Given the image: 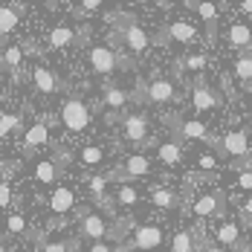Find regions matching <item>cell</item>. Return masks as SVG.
Instances as JSON below:
<instances>
[{
	"label": "cell",
	"instance_id": "4dcf8cb0",
	"mask_svg": "<svg viewBox=\"0 0 252 252\" xmlns=\"http://www.w3.org/2000/svg\"><path fill=\"white\" fill-rule=\"evenodd\" d=\"M203 67H206V55H203V52H189V55H183V58L177 61V73H180V70L200 73Z\"/></svg>",
	"mask_w": 252,
	"mask_h": 252
},
{
	"label": "cell",
	"instance_id": "d590c367",
	"mask_svg": "<svg viewBox=\"0 0 252 252\" xmlns=\"http://www.w3.org/2000/svg\"><path fill=\"white\" fill-rule=\"evenodd\" d=\"M9 206H12V189H9V183L0 180V209H9Z\"/></svg>",
	"mask_w": 252,
	"mask_h": 252
},
{
	"label": "cell",
	"instance_id": "83f0119b",
	"mask_svg": "<svg viewBox=\"0 0 252 252\" xmlns=\"http://www.w3.org/2000/svg\"><path fill=\"white\" fill-rule=\"evenodd\" d=\"M78 162H81L84 168H99L101 162H104V148H101V145H84V148L78 151Z\"/></svg>",
	"mask_w": 252,
	"mask_h": 252
},
{
	"label": "cell",
	"instance_id": "836d02e7",
	"mask_svg": "<svg viewBox=\"0 0 252 252\" xmlns=\"http://www.w3.org/2000/svg\"><path fill=\"white\" fill-rule=\"evenodd\" d=\"M235 186H238L241 191H252V168L238 171V177H235Z\"/></svg>",
	"mask_w": 252,
	"mask_h": 252
},
{
	"label": "cell",
	"instance_id": "8d00e7d4",
	"mask_svg": "<svg viewBox=\"0 0 252 252\" xmlns=\"http://www.w3.org/2000/svg\"><path fill=\"white\" fill-rule=\"evenodd\" d=\"M78 6H81V9H76L78 15H87V12H99L104 3H101V0H84V3H78Z\"/></svg>",
	"mask_w": 252,
	"mask_h": 252
},
{
	"label": "cell",
	"instance_id": "484cf974",
	"mask_svg": "<svg viewBox=\"0 0 252 252\" xmlns=\"http://www.w3.org/2000/svg\"><path fill=\"white\" fill-rule=\"evenodd\" d=\"M127 101H130V93L127 90H122V87H104V104L113 113H122V107H125Z\"/></svg>",
	"mask_w": 252,
	"mask_h": 252
},
{
	"label": "cell",
	"instance_id": "7a4b0ae2",
	"mask_svg": "<svg viewBox=\"0 0 252 252\" xmlns=\"http://www.w3.org/2000/svg\"><path fill=\"white\" fill-rule=\"evenodd\" d=\"M151 174V159L145 154H130L122 165H116L113 171H107V183H119L125 186L127 180H136V177H148Z\"/></svg>",
	"mask_w": 252,
	"mask_h": 252
},
{
	"label": "cell",
	"instance_id": "7c38bea8",
	"mask_svg": "<svg viewBox=\"0 0 252 252\" xmlns=\"http://www.w3.org/2000/svg\"><path fill=\"white\" fill-rule=\"evenodd\" d=\"M122 125H125L127 142L145 148V142H148V116H145V113H127L125 119H122Z\"/></svg>",
	"mask_w": 252,
	"mask_h": 252
},
{
	"label": "cell",
	"instance_id": "d6986e66",
	"mask_svg": "<svg viewBox=\"0 0 252 252\" xmlns=\"http://www.w3.org/2000/svg\"><path fill=\"white\" fill-rule=\"evenodd\" d=\"M32 81H35V87H38V93H44V96H52V93H58V76L47 70V67H35L32 70Z\"/></svg>",
	"mask_w": 252,
	"mask_h": 252
},
{
	"label": "cell",
	"instance_id": "d6a6232c",
	"mask_svg": "<svg viewBox=\"0 0 252 252\" xmlns=\"http://www.w3.org/2000/svg\"><path fill=\"white\" fill-rule=\"evenodd\" d=\"M113 197H116V203H119V206H127V209H133V206H136V203H139V191H136V189H133V186H119V189H116V194H113Z\"/></svg>",
	"mask_w": 252,
	"mask_h": 252
},
{
	"label": "cell",
	"instance_id": "9a60e30c",
	"mask_svg": "<svg viewBox=\"0 0 252 252\" xmlns=\"http://www.w3.org/2000/svg\"><path fill=\"white\" fill-rule=\"evenodd\" d=\"M191 104H194V110H197V113L215 110V107L220 104V93H218L215 87H209L206 81H197V84H194V90H191Z\"/></svg>",
	"mask_w": 252,
	"mask_h": 252
},
{
	"label": "cell",
	"instance_id": "e575fe53",
	"mask_svg": "<svg viewBox=\"0 0 252 252\" xmlns=\"http://www.w3.org/2000/svg\"><path fill=\"white\" fill-rule=\"evenodd\" d=\"M41 252H70V247H67V238H58V241H47Z\"/></svg>",
	"mask_w": 252,
	"mask_h": 252
},
{
	"label": "cell",
	"instance_id": "ffe728a7",
	"mask_svg": "<svg viewBox=\"0 0 252 252\" xmlns=\"http://www.w3.org/2000/svg\"><path fill=\"white\" fill-rule=\"evenodd\" d=\"M148 197L157 209H165V212H174L180 209V194L171 191V189H162V186H154L151 191H148Z\"/></svg>",
	"mask_w": 252,
	"mask_h": 252
},
{
	"label": "cell",
	"instance_id": "b9f144b4",
	"mask_svg": "<svg viewBox=\"0 0 252 252\" xmlns=\"http://www.w3.org/2000/svg\"><path fill=\"white\" fill-rule=\"evenodd\" d=\"M67 247H70V252H78V235L76 238H67Z\"/></svg>",
	"mask_w": 252,
	"mask_h": 252
},
{
	"label": "cell",
	"instance_id": "30bf717a",
	"mask_svg": "<svg viewBox=\"0 0 252 252\" xmlns=\"http://www.w3.org/2000/svg\"><path fill=\"white\" fill-rule=\"evenodd\" d=\"M220 151L229 154V157H235V162H238V159H250L252 157L250 136H247L244 130H229L226 136L220 139Z\"/></svg>",
	"mask_w": 252,
	"mask_h": 252
},
{
	"label": "cell",
	"instance_id": "f35d334b",
	"mask_svg": "<svg viewBox=\"0 0 252 252\" xmlns=\"http://www.w3.org/2000/svg\"><path fill=\"white\" fill-rule=\"evenodd\" d=\"M87 252H116V247H110V244H104V241H101V244H90Z\"/></svg>",
	"mask_w": 252,
	"mask_h": 252
},
{
	"label": "cell",
	"instance_id": "ab89813d",
	"mask_svg": "<svg viewBox=\"0 0 252 252\" xmlns=\"http://www.w3.org/2000/svg\"><path fill=\"white\" fill-rule=\"evenodd\" d=\"M197 252H229V250H223V247H218V244H206V247H200Z\"/></svg>",
	"mask_w": 252,
	"mask_h": 252
},
{
	"label": "cell",
	"instance_id": "1f68e13d",
	"mask_svg": "<svg viewBox=\"0 0 252 252\" xmlns=\"http://www.w3.org/2000/svg\"><path fill=\"white\" fill-rule=\"evenodd\" d=\"M171 252H194V235H191V229L186 232H177L174 238H171Z\"/></svg>",
	"mask_w": 252,
	"mask_h": 252
},
{
	"label": "cell",
	"instance_id": "4fadbf2b",
	"mask_svg": "<svg viewBox=\"0 0 252 252\" xmlns=\"http://www.w3.org/2000/svg\"><path fill=\"white\" fill-rule=\"evenodd\" d=\"M215 238H218V247H232V250L238 252H247V244L241 241V226L235 223V220H220L218 226H215Z\"/></svg>",
	"mask_w": 252,
	"mask_h": 252
},
{
	"label": "cell",
	"instance_id": "ba28073f",
	"mask_svg": "<svg viewBox=\"0 0 252 252\" xmlns=\"http://www.w3.org/2000/svg\"><path fill=\"white\" fill-rule=\"evenodd\" d=\"M113 35H116V38H119V44H125L133 55H145V50L151 47L148 32H145L139 24H130V26H125V29H119V32H113Z\"/></svg>",
	"mask_w": 252,
	"mask_h": 252
},
{
	"label": "cell",
	"instance_id": "4316f807",
	"mask_svg": "<svg viewBox=\"0 0 252 252\" xmlns=\"http://www.w3.org/2000/svg\"><path fill=\"white\" fill-rule=\"evenodd\" d=\"M24 116L21 113H0V139H9L15 133H21Z\"/></svg>",
	"mask_w": 252,
	"mask_h": 252
},
{
	"label": "cell",
	"instance_id": "8fae6325",
	"mask_svg": "<svg viewBox=\"0 0 252 252\" xmlns=\"http://www.w3.org/2000/svg\"><path fill=\"white\" fill-rule=\"evenodd\" d=\"M21 145H24V154H35L38 148H47L50 145V125H47V119H38V122H32L26 127Z\"/></svg>",
	"mask_w": 252,
	"mask_h": 252
},
{
	"label": "cell",
	"instance_id": "3957f363",
	"mask_svg": "<svg viewBox=\"0 0 252 252\" xmlns=\"http://www.w3.org/2000/svg\"><path fill=\"white\" fill-rule=\"evenodd\" d=\"M76 218H78V238H84V241H90V244H101V241L107 238L110 223H107V218H104V215L81 209Z\"/></svg>",
	"mask_w": 252,
	"mask_h": 252
},
{
	"label": "cell",
	"instance_id": "603a6c76",
	"mask_svg": "<svg viewBox=\"0 0 252 252\" xmlns=\"http://www.w3.org/2000/svg\"><path fill=\"white\" fill-rule=\"evenodd\" d=\"M165 32H168V41H177V44H191L197 38V29H194V24H189V21H174Z\"/></svg>",
	"mask_w": 252,
	"mask_h": 252
},
{
	"label": "cell",
	"instance_id": "ee69618b",
	"mask_svg": "<svg viewBox=\"0 0 252 252\" xmlns=\"http://www.w3.org/2000/svg\"><path fill=\"white\" fill-rule=\"evenodd\" d=\"M0 76H3V64H0Z\"/></svg>",
	"mask_w": 252,
	"mask_h": 252
},
{
	"label": "cell",
	"instance_id": "d4e9b609",
	"mask_svg": "<svg viewBox=\"0 0 252 252\" xmlns=\"http://www.w3.org/2000/svg\"><path fill=\"white\" fill-rule=\"evenodd\" d=\"M229 44L235 50H250L252 47V29L247 24H232L229 26Z\"/></svg>",
	"mask_w": 252,
	"mask_h": 252
},
{
	"label": "cell",
	"instance_id": "52a82bcc",
	"mask_svg": "<svg viewBox=\"0 0 252 252\" xmlns=\"http://www.w3.org/2000/svg\"><path fill=\"white\" fill-rule=\"evenodd\" d=\"M223 212H226V194L220 189L203 191L191 206V215H197V218H220Z\"/></svg>",
	"mask_w": 252,
	"mask_h": 252
},
{
	"label": "cell",
	"instance_id": "5b68a950",
	"mask_svg": "<svg viewBox=\"0 0 252 252\" xmlns=\"http://www.w3.org/2000/svg\"><path fill=\"white\" fill-rule=\"evenodd\" d=\"M162 238L165 235H162V229L157 223H142V226H133L130 238L125 241V247L130 252H151L162 244Z\"/></svg>",
	"mask_w": 252,
	"mask_h": 252
},
{
	"label": "cell",
	"instance_id": "f546056e",
	"mask_svg": "<svg viewBox=\"0 0 252 252\" xmlns=\"http://www.w3.org/2000/svg\"><path fill=\"white\" fill-rule=\"evenodd\" d=\"M235 78L244 84H252V52H241L235 58Z\"/></svg>",
	"mask_w": 252,
	"mask_h": 252
},
{
	"label": "cell",
	"instance_id": "60d3db41",
	"mask_svg": "<svg viewBox=\"0 0 252 252\" xmlns=\"http://www.w3.org/2000/svg\"><path fill=\"white\" fill-rule=\"evenodd\" d=\"M238 9H241V12H247V15H252V0H244V3H238Z\"/></svg>",
	"mask_w": 252,
	"mask_h": 252
},
{
	"label": "cell",
	"instance_id": "8992f818",
	"mask_svg": "<svg viewBox=\"0 0 252 252\" xmlns=\"http://www.w3.org/2000/svg\"><path fill=\"white\" fill-rule=\"evenodd\" d=\"M87 61H90V70L96 76H113L119 70V52L113 47H104V44L90 47L87 50Z\"/></svg>",
	"mask_w": 252,
	"mask_h": 252
},
{
	"label": "cell",
	"instance_id": "277c9868",
	"mask_svg": "<svg viewBox=\"0 0 252 252\" xmlns=\"http://www.w3.org/2000/svg\"><path fill=\"white\" fill-rule=\"evenodd\" d=\"M168 125H171V130H174V139H180V142H191V139H197V142H209L212 148L220 142V139H215V136L206 130V125L197 122V119H177V116H171Z\"/></svg>",
	"mask_w": 252,
	"mask_h": 252
},
{
	"label": "cell",
	"instance_id": "7402d4cb",
	"mask_svg": "<svg viewBox=\"0 0 252 252\" xmlns=\"http://www.w3.org/2000/svg\"><path fill=\"white\" fill-rule=\"evenodd\" d=\"M157 157L162 165H180L183 162V142L180 139H168L162 145H157Z\"/></svg>",
	"mask_w": 252,
	"mask_h": 252
},
{
	"label": "cell",
	"instance_id": "e0dca14e",
	"mask_svg": "<svg viewBox=\"0 0 252 252\" xmlns=\"http://www.w3.org/2000/svg\"><path fill=\"white\" fill-rule=\"evenodd\" d=\"M26 12V3H9V6H0V41L18 26L21 15Z\"/></svg>",
	"mask_w": 252,
	"mask_h": 252
},
{
	"label": "cell",
	"instance_id": "6da1fadb",
	"mask_svg": "<svg viewBox=\"0 0 252 252\" xmlns=\"http://www.w3.org/2000/svg\"><path fill=\"white\" fill-rule=\"evenodd\" d=\"M90 107L84 104L81 96H67L61 101V125L67 127L70 133H81L90 127Z\"/></svg>",
	"mask_w": 252,
	"mask_h": 252
},
{
	"label": "cell",
	"instance_id": "cb8c5ba5",
	"mask_svg": "<svg viewBox=\"0 0 252 252\" xmlns=\"http://www.w3.org/2000/svg\"><path fill=\"white\" fill-rule=\"evenodd\" d=\"M61 174H64V168H58L55 159H41V162L35 165V180H38L41 186H52Z\"/></svg>",
	"mask_w": 252,
	"mask_h": 252
},
{
	"label": "cell",
	"instance_id": "2e32d148",
	"mask_svg": "<svg viewBox=\"0 0 252 252\" xmlns=\"http://www.w3.org/2000/svg\"><path fill=\"white\" fill-rule=\"evenodd\" d=\"M24 55H26L24 47H6L0 52V64H3V70H9L15 84L24 81Z\"/></svg>",
	"mask_w": 252,
	"mask_h": 252
},
{
	"label": "cell",
	"instance_id": "f6af8a7d",
	"mask_svg": "<svg viewBox=\"0 0 252 252\" xmlns=\"http://www.w3.org/2000/svg\"><path fill=\"white\" fill-rule=\"evenodd\" d=\"M0 252H3V247H0Z\"/></svg>",
	"mask_w": 252,
	"mask_h": 252
},
{
	"label": "cell",
	"instance_id": "74e56055",
	"mask_svg": "<svg viewBox=\"0 0 252 252\" xmlns=\"http://www.w3.org/2000/svg\"><path fill=\"white\" fill-rule=\"evenodd\" d=\"M197 165H200L203 171H212V168H218V162H215V157H212V154H200V157H197Z\"/></svg>",
	"mask_w": 252,
	"mask_h": 252
},
{
	"label": "cell",
	"instance_id": "f1b7e54d",
	"mask_svg": "<svg viewBox=\"0 0 252 252\" xmlns=\"http://www.w3.org/2000/svg\"><path fill=\"white\" fill-rule=\"evenodd\" d=\"M26 218L21 215V212H12V215H6L3 218V232L9 235V238H21V235H26Z\"/></svg>",
	"mask_w": 252,
	"mask_h": 252
},
{
	"label": "cell",
	"instance_id": "7bdbcfd3",
	"mask_svg": "<svg viewBox=\"0 0 252 252\" xmlns=\"http://www.w3.org/2000/svg\"><path fill=\"white\" fill-rule=\"evenodd\" d=\"M244 215H252V191H250V197H247V203H244Z\"/></svg>",
	"mask_w": 252,
	"mask_h": 252
},
{
	"label": "cell",
	"instance_id": "9c48e42d",
	"mask_svg": "<svg viewBox=\"0 0 252 252\" xmlns=\"http://www.w3.org/2000/svg\"><path fill=\"white\" fill-rule=\"evenodd\" d=\"M145 101L171 104V101H180V93H177L174 81H168V78H151V81L145 84Z\"/></svg>",
	"mask_w": 252,
	"mask_h": 252
},
{
	"label": "cell",
	"instance_id": "44dd1931",
	"mask_svg": "<svg viewBox=\"0 0 252 252\" xmlns=\"http://www.w3.org/2000/svg\"><path fill=\"white\" fill-rule=\"evenodd\" d=\"M76 44V29L67 24H58L50 29V50H67Z\"/></svg>",
	"mask_w": 252,
	"mask_h": 252
},
{
	"label": "cell",
	"instance_id": "5bb4252c",
	"mask_svg": "<svg viewBox=\"0 0 252 252\" xmlns=\"http://www.w3.org/2000/svg\"><path fill=\"white\" fill-rule=\"evenodd\" d=\"M47 209H50L55 218H64V215H70V212L76 209V191H73V189H67V186H58V189L50 194Z\"/></svg>",
	"mask_w": 252,
	"mask_h": 252
},
{
	"label": "cell",
	"instance_id": "ac0fdd59",
	"mask_svg": "<svg viewBox=\"0 0 252 252\" xmlns=\"http://www.w3.org/2000/svg\"><path fill=\"white\" fill-rule=\"evenodd\" d=\"M186 6H191L203 18V24L209 29V41H215V35H218V6L215 3H200V0H189Z\"/></svg>",
	"mask_w": 252,
	"mask_h": 252
}]
</instances>
